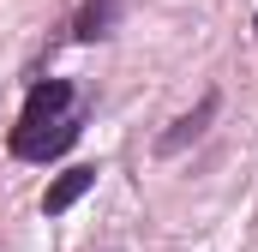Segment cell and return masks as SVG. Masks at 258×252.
Returning <instances> with one entry per match:
<instances>
[{
	"mask_svg": "<svg viewBox=\"0 0 258 252\" xmlns=\"http://www.w3.org/2000/svg\"><path fill=\"white\" fill-rule=\"evenodd\" d=\"M66 108H72V84H66V78L36 84V90H30V102H24V114H18V132H12V138H36V132L60 126Z\"/></svg>",
	"mask_w": 258,
	"mask_h": 252,
	"instance_id": "cell-1",
	"label": "cell"
},
{
	"mask_svg": "<svg viewBox=\"0 0 258 252\" xmlns=\"http://www.w3.org/2000/svg\"><path fill=\"white\" fill-rule=\"evenodd\" d=\"M210 120H216V96H204L192 114H180V120L168 126L162 138H156V150H162V156H180V150H186L192 138H204V126H210Z\"/></svg>",
	"mask_w": 258,
	"mask_h": 252,
	"instance_id": "cell-2",
	"label": "cell"
},
{
	"mask_svg": "<svg viewBox=\"0 0 258 252\" xmlns=\"http://www.w3.org/2000/svg\"><path fill=\"white\" fill-rule=\"evenodd\" d=\"M72 138H78V126L60 120V126H48V132H36V138H12V156H24V162H48V156L72 150Z\"/></svg>",
	"mask_w": 258,
	"mask_h": 252,
	"instance_id": "cell-3",
	"label": "cell"
},
{
	"mask_svg": "<svg viewBox=\"0 0 258 252\" xmlns=\"http://www.w3.org/2000/svg\"><path fill=\"white\" fill-rule=\"evenodd\" d=\"M90 186H96V168H66L60 180L48 186V198H42V210H48V216H60V210H72V204H78V198H84Z\"/></svg>",
	"mask_w": 258,
	"mask_h": 252,
	"instance_id": "cell-4",
	"label": "cell"
},
{
	"mask_svg": "<svg viewBox=\"0 0 258 252\" xmlns=\"http://www.w3.org/2000/svg\"><path fill=\"white\" fill-rule=\"evenodd\" d=\"M114 18H120V0H84V12H78V36L84 42H96V36H108L114 30Z\"/></svg>",
	"mask_w": 258,
	"mask_h": 252,
	"instance_id": "cell-5",
	"label": "cell"
}]
</instances>
